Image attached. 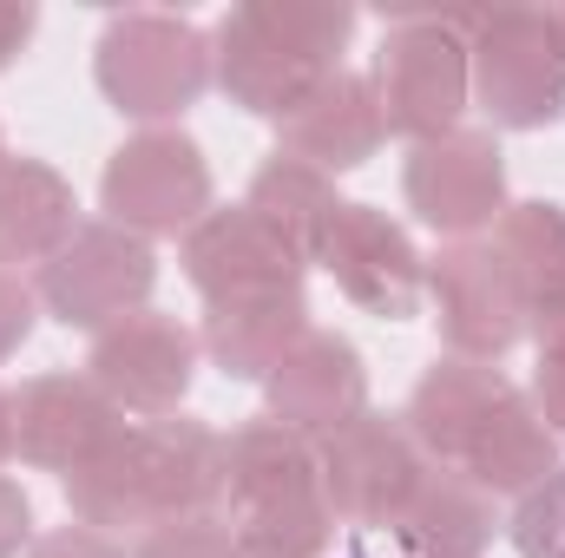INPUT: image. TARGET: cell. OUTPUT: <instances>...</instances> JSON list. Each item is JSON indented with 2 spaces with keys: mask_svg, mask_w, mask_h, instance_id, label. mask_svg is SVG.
Instances as JSON below:
<instances>
[{
  "mask_svg": "<svg viewBox=\"0 0 565 558\" xmlns=\"http://www.w3.org/2000/svg\"><path fill=\"white\" fill-rule=\"evenodd\" d=\"M60 486L73 526L93 533H151L178 519H211L224 500V433L191 415L132 420L106 453H93Z\"/></svg>",
  "mask_w": 565,
  "mask_h": 558,
  "instance_id": "obj_1",
  "label": "cell"
},
{
  "mask_svg": "<svg viewBox=\"0 0 565 558\" xmlns=\"http://www.w3.org/2000/svg\"><path fill=\"white\" fill-rule=\"evenodd\" d=\"M93 79L119 119L171 126L184 119L211 79V33L184 13H113L93 46Z\"/></svg>",
  "mask_w": 565,
  "mask_h": 558,
  "instance_id": "obj_2",
  "label": "cell"
},
{
  "mask_svg": "<svg viewBox=\"0 0 565 558\" xmlns=\"http://www.w3.org/2000/svg\"><path fill=\"white\" fill-rule=\"evenodd\" d=\"M473 13H402L375 53V99L388 132L408 144H434L460 132L473 106V60H467Z\"/></svg>",
  "mask_w": 565,
  "mask_h": 558,
  "instance_id": "obj_3",
  "label": "cell"
},
{
  "mask_svg": "<svg viewBox=\"0 0 565 558\" xmlns=\"http://www.w3.org/2000/svg\"><path fill=\"white\" fill-rule=\"evenodd\" d=\"M473 106L487 132H546L565 119V40L553 7H500L467 26Z\"/></svg>",
  "mask_w": 565,
  "mask_h": 558,
  "instance_id": "obj_4",
  "label": "cell"
},
{
  "mask_svg": "<svg viewBox=\"0 0 565 558\" xmlns=\"http://www.w3.org/2000/svg\"><path fill=\"white\" fill-rule=\"evenodd\" d=\"M427 302H434V329H440L447 355H460V362H493L500 368L526 342L533 289L500 257L493 237L440 244L427 257Z\"/></svg>",
  "mask_w": 565,
  "mask_h": 558,
  "instance_id": "obj_5",
  "label": "cell"
},
{
  "mask_svg": "<svg viewBox=\"0 0 565 558\" xmlns=\"http://www.w3.org/2000/svg\"><path fill=\"white\" fill-rule=\"evenodd\" d=\"M151 289H158V250L139 230H119V224H79L73 244L33 270V296L40 309L60 322V329H86V335H106L113 322L151 309Z\"/></svg>",
  "mask_w": 565,
  "mask_h": 558,
  "instance_id": "obj_6",
  "label": "cell"
},
{
  "mask_svg": "<svg viewBox=\"0 0 565 558\" xmlns=\"http://www.w3.org/2000/svg\"><path fill=\"white\" fill-rule=\"evenodd\" d=\"M99 211L139 237H184L211 211V158L178 126H139L99 171Z\"/></svg>",
  "mask_w": 565,
  "mask_h": 558,
  "instance_id": "obj_7",
  "label": "cell"
},
{
  "mask_svg": "<svg viewBox=\"0 0 565 558\" xmlns=\"http://www.w3.org/2000/svg\"><path fill=\"white\" fill-rule=\"evenodd\" d=\"M309 264L335 282L362 315H382V322H408V315H422L427 257L415 250L408 224H395L382 204H355V197H342L335 217L322 224Z\"/></svg>",
  "mask_w": 565,
  "mask_h": 558,
  "instance_id": "obj_8",
  "label": "cell"
},
{
  "mask_svg": "<svg viewBox=\"0 0 565 558\" xmlns=\"http://www.w3.org/2000/svg\"><path fill=\"white\" fill-rule=\"evenodd\" d=\"M316 453H322L329 513L342 526H362V533H388L427 473V453L415 447L408 420L382 415V408H362L349 427L316 440Z\"/></svg>",
  "mask_w": 565,
  "mask_h": 558,
  "instance_id": "obj_9",
  "label": "cell"
},
{
  "mask_svg": "<svg viewBox=\"0 0 565 558\" xmlns=\"http://www.w3.org/2000/svg\"><path fill=\"white\" fill-rule=\"evenodd\" d=\"M198 362H204L198 329H184L164 309H139V315L113 322L106 335H93L86 375L126 420H164V415H184Z\"/></svg>",
  "mask_w": 565,
  "mask_h": 558,
  "instance_id": "obj_10",
  "label": "cell"
},
{
  "mask_svg": "<svg viewBox=\"0 0 565 558\" xmlns=\"http://www.w3.org/2000/svg\"><path fill=\"white\" fill-rule=\"evenodd\" d=\"M402 197L447 244L487 237L507 217V151H500V132L460 126V132H447L434 144H415L408 164H402Z\"/></svg>",
  "mask_w": 565,
  "mask_h": 558,
  "instance_id": "obj_11",
  "label": "cell"
},
{
  "mask_svg": "<svg viewBox=\"0 0 565 558\" xmlns=\"http://www.w3.org/2000/svg\"><path fill=\"white\" fill-rule=\"evenodd\" d=\"M335 73H342V66H335ZM211 79H217V93H224L237 112L277 119L282 126V119L329 79V66L282 40L277 26H270V13H264V0H244V7H231V13L211 26Z\"/></svg>",
  "mask_w": 565,
  "mask_h": 558,
  "instance_id": "obj_12",
  "label": "cell"
},
{
  "mask_svg": "<svg viewBox=\"0 0 565 558\" xmlns=\"http://www.w3.org/2000/svg\"><path fill=\"white\" fill-rule=\"evenodd\" d=\"M178 264H184V282L204 302L264 296V289H302V277H309V257L289 237H277L250 204H211L178 237Z\"/></svg>",
  "mask_w": 565,
  "mask_h": 558,
  "instance_id": "obj_13",
  "label": "cell"
},
{
  "mask_svg": "<svg viewBox=\"0 0 565 558\" xmlns=\"http://www.w3.org/2000/svg\"><path fill=\"white\" fill-rule=\"evenodd\" d=\"M132 420L119 415L93 375H33L20 395H13V440H20V460L40 466V473H79L93 453H106Z\"/></svg>",
  "mask_w": 565,
  "mask_h": 558,
  "instance_id": "obj_14",
  "label": "cell"
},
{
  "mask_svg": "<svg viewBox=\"0 0 565 558\" xmlns=\"http://www.w3.org/2000/svg\"><path fill=\"white\" fill-rule=\"evenodd\" d=\"M362 408H369V362L335 329H309L264 382V415L296 427L302 440H329Z\"/></svg>",
  "mask_w": 565,
  "mask_h": 558,
  "instance_id": "obj_15",
  "label": "cell"
},
{
  "mask_svg": "<svg viewBox=\"0 0 565 558\" xmlns=\"http://www.w3.org/2000/svg\"><path fill=\"white\" fill-rule=\"evenodd\" d=\"M388 144V119H382V99H375V79L369 73H329L289 119H282V151L316 164L322 178H342V171H362L375 151Z\"/></svg>",
  "mask_w": 565,
  "mask_h": 558,
  "instance_id": "obj_16",
  "label": "cell"
},
{
  "mask_svg": "<svg viewBox=\"0 0 565 558\" xmlns=\"http://www.w3.org/2000/svg\"><path fill=\"white\" fill-rule=\"evenodd\" d=\"M309 296L302 289H264V296H231L204 302L198 348L224 382H270L282 355L309 335Z\"/></svg>",
  "mask_w": 565,
  "mask_h": 558,
  "instance_id": "obj_17",
  "label": "cell"
},
{
  "mask_svg": "<svg viewBox=\"0 0 565 558\" xmlns=\"http://www.w3.org/2000/svg\"><path fill=\"white\" fill-rule=\"evenodd\" d=\"M507 395H513V382H507L493 362L440 355L422 382H415V395H408L402 420H408L415 447L427 453V466H460L467 447H473V433L493 420V408H500Z\"/></svg>",
  "mask_w": 565,
  "mask_h": 558,
  "instance_id": "obj_18",
  "label": "cell"
},
{
  "mask_svg": "<svg viewBox=\"0 0 565 558\" xmlns=\"http://www.w3.org/2000/svg\"><path fill=\"white\" fill-rule=\"evenodd\" d=\"M500 533H507L500 500L487 486H473L460 466H427L415 500L388 526L402 558H487Z\"/></svg>",
  "mask_w": 565,
  "mask_h": 558,
  "instance_id": "obj_19",
  "label": "cell"
},
{
  "mask_svg": "<svg viewBox=\"0 0 565 558\" xmlns=\"http://www.w3.org/2000/svg\"><path fill=\"white\" fill-rule=\"evenodd\" d=\"M79 230L73 178L46 158H7L0 164V270H40L53 264Z\"/></svg>",
  "mask_w": 565,
  "mask_h": 558,
  "instance_id": "obj_20",
  "label": "cell"
},
{
  "mask_svg": "<svg viewBox=\"0 0 565 558\" xmlns=\"http://www.w3.org/2000/svg\"><path fill=\"white\" fill-rule=\"evenodd\" d=\"M316 493H322V453L296 427L264 415L224 440V500H231V519L237 513H264V506H289V500H316Z\"/></svg>",
  "mask_w": 565,
  "mask_h": 558,
  "instance_id": "obj_21",
  "label": "cell"
},
{
  "mask_svg": "<svg viewBox=\"0 0 565 558\" xmlns=\"http://www.w3.org/2000/svg\"><path fill=\"white\" fill-rule=\"evenodd\" d=\"M559 440H553V427L540 420L533 408V395L526 388H513L493 420L473 433V447H467V460H460V473L473 480V486H487L493 500H526L533 486H546L553 473H559Z\"/></svg>",
  "mask_w": 565,
  "mask_h": 558,
  "instance_id": "obj_22",
  "label": "cell"
},
{
  "mask_svg": "<svg viewBox=\"0 0 565 558\" xmlns=\"http://www.w3.org/2000/svg\"><path fill=\"white\" fill-rule=\"evenodd\" d=\"M244 204L277 230L289 237L302 257H316V237H322V224L335 217V178H322L316 164H302V158H289V151H270L264 164H257V178H250V191H244Z\"/></svg>",
  "mask_w": 565,
  "mask_h": 558,
  "instance_id": "obj_23",
  "label": "cell"
},
{
  "mask_svg": "<svg viewBox=\"0 0 565 558\" xmlns=\"http://www.w3.org/2000/svg\"><path fill=\"white\" fill-rule=\"evenodd\" d=\"M493 244H500V257L520 270V282L533 296L559 289L565 282V204H553V197L507 204V217L493 224Z\"/></svg>",
  "mask_w": 565,
  "mask_h": 558,
  "instance_id": "obj_24",
  "label": "cell"
},
{
  "mask_svg": "<svg viewBox=\"0 0 565 558\" xmlns=\"http://www.w3.org/2000/svg\"><path fill=\"white\" fill-rule=\"evenodd\" d=\"M231 533H237L244 558H329L335 513H329V493H316V500H289V506H264V513H237Z\"/></svg>",
  "mask_w": 565,
  "mask_h": 558,
  "instance_id": "obj_25",
  "label": "cell"
},
{
  "mask_svg": "<svg viewBox=\"0 0 565 558\" xmlns=\"http://www.w3.org/2000/svg\"><path fill=\"white\" fill-rule=\"evenodd\" d=\"M264 13H270V26L289 46H302L329 73L342 66V53L355 40V7H342V0H264Z\"/></svg>",
  "mask_w": 565,
  "mask_h": 558,
  "instance_id": "obj_26",
  "label": "cell"
},
{
  "mask_svg": "<svg viewBox=\"0 0 565 558\" xmlns=\"http://www.w3.org/2000/svg\"><path fill=\"white\" fill-rule=\"evenodd\" d=\"M507 539L520 558H565V466L546 486H533L526 500H513Z\"/></svg>",
  "mask_w": 565,
  "mask_h": 558,
  "instance_id": "obj_27",
  "label": "cell"
},
{
  "mask_svg": "<svg viewBox=\"0 0 565 558\" xmlns=\"http://www.w3.org/2000/svg\"><path fill=\"white\" fill-rule=\"evenodd\" d=\"M132 558H244L231 519H178V526H151Z\"/></svg>",
  "mask_w": 565,
  "mask_h": 558,
  "instance_id": "obj_28",
  "label": "cell"
},
{
  "mask_svg": "<svg viewBox=\"0 0 565 558\" xmlns=\"http://www.w3.org/2000/svg\"><path fill=\"white\" fill-rule=\"evenodd\" d=\"M33 315H40V296L33 282H20L13 270H0V362H13L33 335Z\"/></svg>",
  "mask_w": 565,
  "mask_h": 558,
  "instance_id": "obj_29",
  "label": "cell"
},
{
  "mask_svg": "<svg viewBox=\"0 0 565 558\" xmlns=\"http://www.w3.org/2000/svg\"><path fill=\"white\" fill-rule=\"evenodd\" d=\"M26 558H132L113 533H93V526H53V533H40Z\"/></svg>",
  "mask_w": 565,
  "mask_h": 558,
  "instance_id": "obj_30",
  "label": "cell"
},
{
  "mask_svg": "<svg viewBox=\"0 0 565 558\" xmlns=\"http://www.w3.org/2000/svg\"><path fill=\"white\" fill-rule=\"evenodd\" d=\"M533 408L553 427V440L565 447V348H540V368H533Z\"/></svg>",
  "mask_w": 565,
  "mask_h": 558,
  "instance_id": "obj_31",
  "label": "cell"
},
{
  "mask_svg": "<svg viewBox=\"0 0 565 558\" xmlns=\"http://www.w3.org/2000/svg\"><path fill=\"white\" fill-rule=\"evenodd\" d=\"M33 539H40V533H33V500H26V486H20L13 473H0V558H20Z\"/></svg>",
  "mask_w": 565,
  "mask_h": 558,
  "instance_id": "obj_32",
  "label": "cell"
},
{
  "mask_svg": "<svg viewBox=\"0 0 565 558\" xmlns=\"http://www.w3.org/2000/svg\"><path fill=\"white\" fill-rule=\"evenodd\" d=\"M33 33H40V13H33L26 0H20V7H13V0H0V73L33 46Z\"/></svg>",
  "mask_w": 565,
  "mask_h": 558,
  "instance_id": "obj_33",
  "label": "cell"
},
{
  "mask_svg": "<svg viewBox=\"0 0 565 558\" xmlns=\"http://www.w3.org/2000/svg\"><path fill=\"white\" fill-rule=\"evenodd\" d=\"M526 335H533L540 348H565V282H559V289H540V296H533Z\"/></svg>",
  "mask_w": 565,
  "mask_h": 558,
  "instance_id": "obj_34",
  "label": "cell"
},
{
  "mask_svg": "<svg viewBox=\"0 0 565 558\" xmlns=\"http://www.w3.org/2000/svg\"><path fill=\"white\" fill-rule=\"evenodd\" d=\"M13 453H20V440H13V395L0 388V466H7Z\"/></svg>",
  "mask_w": 565,
  "mask_h": 558,
  "instance_id": "obj_35",
  "label": "cell"
},
{
  "mask_svg": "<svg viewBox=\"0 0 565 558\" xmlns=\"http://www.w3.org/2000/svg\"><path fill=\"white\" fill-rule=\"evenodd\" d=\"M7 158H13V151H7V132H0V164H7Z\"/></svg>",
  "mask_w": 565,
  "mask_h": 558,
  "instance_id": "obj_36",
  "label": "cell"
},
{
  "mask_svg": "<svg viewBox=\"0 0 565 558\" xmlns=\"http://www.w3.org/2000/svg\"><path fill=\"white\" fill-rule=\"evenodd\" d=\"M553 13H559V40H565V7H553Z\"/></svg>",
  "mask_w": 565,
  "mask_h": 558,
  "instance_id": "obj_37",
  "label": "cell"
},
{
  "mask_svg": "<svg viewBox=\"0 0 565 558\" xmlns=\"http://www.w3.org/2000/svg\"><path fill=\"white\" fill-rule=\"evenodd\" d=\"M349 558H369V552H349Z\"/></svg>",
  "mask_w": 565,
  "mask_h": 558,
  "instance_id": "obj_38",
  "label": "cell"
}]
</instances>
